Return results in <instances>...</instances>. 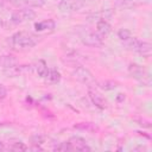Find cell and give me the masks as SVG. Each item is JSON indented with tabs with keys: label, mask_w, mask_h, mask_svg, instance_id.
<instances>
[{
	"label": "cell",
	"mask_w": 152,
	"mask_h": 152,
	"mask_svg": "<svg viewBox=\"0 0 152 152\" xmlns=\"http://www.w3.org/2000/svg\"><path fill=\"white\" fill-rule=\"evenodd\" d=\"M151 50H152V46H151L150 43H147V42H140L139 43V46L137 49V52H139L142 56H150Z\"/></svg>",
	"instance_id": "obj_16"
},
{
	"label": "cell",
	"mask_w": 152,
	"mask_h": 152,
	"mask_svg": "<svg viewBox=\"0 0 152 152\" xmlns=\"http://www.w3.org/2000/svg\"><path fill=\"white\" fill-rule=\"evenodd\" d=\"M46 77L49 78V81L51 83H58L61 81V78H62L61 72L58 70H56V69H51V70L49 69V72H48V76Z\"/></svg>",
	"instance_id": "obj_17"
},
{
	"label": "cell",
	"mask_w": 152,
	"mask_h": 152,
	"mask_svg": "<svg viewBox=\"0 0 152 152\" xmlns=\"http://www.w3.org/2000/svg\"><path fill=\"white\" fill-rule=\"evenodd\" d=\"M2 150H5V144L2 141H0V151H2Z\"/></svg>",
	"instance_id": "obj_28"
},
{
	"label": "cell",
	"mask_w": 152,
	"mask_h": 152,
	"mask_svg": "<svg viewBox=\"0 0 152 152\" xmlns=\"http://www.w3.org/2000/svg\"><path fill=\"white\" fill-rule=\"evenodd\" d=\"M128 72L129 75L138 80L139 82H141L142 84H150V76H148V72L139 64L137 63H131L129 66H128Z\"/></svg>",
	"instance_id": "obj_4"
},
{
	"label": "cell",
	"mask_w": 152,
	"mask_h": 152,
	"mask_svg": "<svg viewBox=\"0 0 152 152\" xmlns=\"http://www.w3.org/2000/svg\"><path fill=\"white\" fill-rule=\"evenodd\" d=\"M18 64V59L15 56L11 55V53H7V55H2L0 56V66H2L4 69H7V68H12L14 65Z\"/></svg>",
	"instance_id": "obj_13"
},
{
	"label": "cell",
	"mask_w": 152,
	"mask_h": 152,
	"mask_svg": "<svg viewBox=\"0 0 152 152\" xmlns=\"http://www.w3.org/2000/svg\"><path fill=\"white\" fill-rule=\"evenodd\" d=\"M88 95L90 101L93 102V104H95L97 108L100 109H106L108 107V102L107 100L101 95V93H99L94 87H88Z\"/></svg>",
	"instance_id": "obj_7"
},
{
	"label": "cell",
	"mask_w": 152,
	"mask_h": 152,
	"mask_svg": "<svg viewBox=\"0 0 152 152\" xmlns=\"http://www.w3.org/2000/svg\"><path fill=\"white\" fill-rule=\"evenodd\" d=\"M124 100H125V95H124V94H121V93H120V94H118V96H116V101H118V102H122Z\"/></svg>",
	"instance_id": "obj_26"
},
{
	"label": "cell",
	"mask_w": 152,
	"mask_h": 152,
	"mask_svg": "<svg viewBox=\"0 0 152 152\" xmlns=\"http://www.w3.org/2000/svg\"><path fill=\"white\" fill-rule=\"evenodd\" d=\"M10 148H11L12 151H15V152H21V151H26L28 147H27L23 141H15V142H13V144L10 146Z\"/></svg>",
	"instance_id": "obj_20"
},
{
	"label": "cell",
	"mask_w": 152,
	"mask_h": 152,
	"mask_svg": "<svg viewBox=\"0 0 152 152\" xmlns=\"http://www.w3.org/2000/svg\"><path fill=\"white\" fill-rule=\"evenodd\" d=\"M72 75H74V77H75L78 82H81V83H83V84H86V86H88V87H94V86L96 84L95 77L93 76V74H91L86 66L77 65V66L75 68V70L72 71Z\"/></svg>",
	"instance_id": "obj_2"
},
{
	"label": "cell",
	"mask_w": 152,
	"mask_h": 152,
	"mask_svg": "<svg viewBox=\"0 0 152 152\" xmlns=\"http://www.w3.org/2000/svg\"><path fill=\"white\" fill-rule=\"evenodd\" d=\"M97 86L103 90H112L118 87V83L114 81H102V82L97 83Z\"/></svg>",
	"instance_id": "obj_19"
},
{
	"label": "cell",
	"mask_w": 152,
	"mask_h": 152,
	"mask_svg": "<svg viewBox=\"0 0 152 152\" xmlns=\"http://www.w3.org/2000/svg\"><path fill=\"white\" fill-rule=\"evenodd\" d=\"M33 69L36 70V72H37V75H38L39 77H46V76H48L49 68H48L45 61L39 59V61L33 65Z\"/></svg>",
	"instance_id": "obj_14"
},
{
	"label": "cell",
	"mask_w": 152,
	"mask_h": 152,
	"mask_svg": "<svg viewBox=\"0 0 152 152\" xmlns=\"http://www.w3.org/2000/svg\"><path fill=\"white\" fill-rule=\"evenodd\" d=\"M33 69V65H14L12 68H7L5 69V74L7 76H19V75H24V74H28L31 72Z\"/></svg>",
	"instance_id": "obj_9"
},
{
	"label": "cell",
	"mask_w": 152,
	"mask_h": 152,
	"mask_svg": "<svg viewBox=\"0 0 152 152\" xmlns=\"http://www.w3.org/2000/svg\"><path fill=\"white\" fill-rule=\"evenodd\" d=\"M56 27V23L53 19H45L43 21L34 24V30L37 32H51Z\"/></svg>",
	"instance_id": "obj_11"
},
{
	"label": "cell",
	"mask_w": 152,
	"mask_h": 152,
	"mask_svg": "<svg viewBox=\"0 0 152 152\" xmlns=\"http://www.w3.org/2000/svg\"><path fill=\"white\" fill-rule=\"evenodd\" d=\"M31 150H32V151H43V148H42L39 145H34V144H33V146L31 147Z\"/></svg>",
	"instance_id": "obj_27"
},
{
	"label": "cell",
	"mask_w": 152,
	"mask_h": 152,
	"mask_svg": "<svg viewBox=\"0 0 152 152\" xmlns=\"http://www.w3.org/2000/svg\"><path fill=\"white\" fill-rule=\"evenodd\" d=\"M84 6V0H61L58 10L61 12H76Z\"/></svg>",
	"instance_id": "obj_6"
},
{
	"label": "cell",
	"mask_w": 152,
	"mask_h": 152,
	"mask_svg": "<svg viewBox=\"0 0 152 152\" xmlns=\"http://www.w3.org/2000/svg\"><path fill=\"white\" fill-rule=\"evenodd\" d=\"M7 96V90L2 83H0V101H2Z\"/></svg>",
	"instance_id": "obj_25"
},
{
	"label": "cell",
	"mask_w": 152,
	"mask_h": 152,
	"mask_svg": "<svg viewBox=\"0 0 152 152\" xmlns=\"http://www.w3.org/2000/svg\"><path fill=\"white\" fill-rule=\"evenodd\" d=\"M96 31H97V33H99L102 38H104V37H107V36L110 33L112 26H110V24H109L107 20L100 19V20L97 21V24H96Z\"/></svg>",
	"instance_id": "obj_12"
},
{
	"label": "cell",
	"mask_w": 152,
	"mask_h": 152,
	"mask_svg": "<svg viewBox=\"0 0 152 152\" xmlns=\"http://www.w3.org/2000/svg\"><path fill=\"white\" fill-rule=\"evenodd\" d=\"M38 43V37H36L33 33L27 31H19L12 34L10 38V44L15 50H24V49H31Z\"/></svg>",
	"instance_id": "obj_1"
},
{
	"label": "cell",
	"mask_w": 152,
	"mask_h": 152,
	"mask_svg": "<svg viewBox=\"0 0 152 152\" xmlns=\"http://www.w3.org/2000/svg\"><path fill=\"white\" fill-rule=\"evenodd\" d=\"M36 18V12L30 10L28 7H23L20 10H15L11 14V21L13 24H23L25 21H30Z\"/></svg>",
	"instance_id": "obj_3"
},
{
	"label": "cell",
	"mask_w": 152,
	"mask_h": 152,
	"mask_svg": "<svg viewBox=\"0 0 152 152\" xmlns=\"http://www.w3.org/2000/svg\"><path fill=\"white\" fill-rule=\"evenodd\" d=\"M32 144H34V145H40V144H43V141H44V138L42 137V135H34V137H32Z\"/></svg>",
	"instance_id": "obj_24"
},
{
	"label": "cell",
	"mask_w": 152,
	"mask_h": 152,
	"mask_svg": "<svg viewBox=\"0 0 152 152\" xmlns=\"http://www.w3.org/2000/svg\"><path fill=\"white\" fill-rule=\"evenodd\" d=\"M4 25H5V23H4V19L0 17V27H2Z\"/></svg>",
	"instance_id": "obj_29"
},
{
	"label": "cell",
	"mask_w": 152,
	"mask_h": 152,
	"mask_svg": "<svg viewBox=\"0 0 152 152\" xmlns=\"http://www.w3.org/2000/svg\"><path fill=\"white\" fill-rule=\"evenodd\" d=\"M139 43H140V40L138 38H135V37H132V36L126 40H122L124 46L127 50H131V51H137V49L139 46Z\"/></svg>",
	"instance_id": "obj_15"
},
{
	"label": "cell",
	"mask_w": 152,
	"mask_h": 152,
	"mask_svg": "<svg viewBox=\"0 0 152 152\" xmlns=\"http://www.w3.org/2000/svg\"><path fill=\"white\" fill-rule=\"evenodd\" d=\"M69 144H70V146L72 147V151H81V152H88V151H90L91 148L88 146V144H87V141L83 139V138H81V137H71L69 140Z\"/></svg>",
	"instance_id": "obj_8"
},
{
	"label": "cell",
	"mask_w": 152,
	"mask_h": 152,
	"mask_svg": "<svg viewBox=\"0 0 152 152\" xmlns=\"http://www.w3.org/2000/svg\"><path fill=\"white\" fill-rule=\"evenodd\" d=\"M81 40L84 45L87 46H91V48H97L101 46L103 44L102 37L99 33L91 32V31H87L81 36Z\"/></svg>",
	"instance_id": "obj_5"
},
{
	"label": "cell",
	"mask_w": 152,
	"mask_h": 152,
	"mask_svg": "<svg viewBox=\"0 0 152 152\" xmlns=\"http://www.w3.org/2000/svg\"><path fill=\"white\" fill-rule=\"evenodd\" d=\"M131 36H132V33H131V31H129L128 28H120V30L118 31V37H119V39H120L121 42L128 39Z\"/></svg>",
	"instance_id": "obj_21"
},
{
	"label": "cell",
	"mask_w": 152,
	"mask_h": 152,
	"mask_svg": "<svg viewBox=\"0 0 152 152\" xmlns=\"http://www.w3.org/2000/svg\"><path fill=\"white\" fill-rule=\"evenodd\" d=\"M75 128H78V129H87V131H93V129H94V126H93V124H90V122H81V124L75 125Z\"/></svg>",
	"instance_id": "obj_23"
},
{
	"label": "cell",
	"mask_w": 152,
	"mask_h": 152,
	"mask_svg": "<svg viewBox=\"0 0 152 152\" xmlns=\"http://www.w3.org/2000/svg\"><path fill=\"white\" fill-rule=\"evenodd\" d=\"M116 5L121 8H132V7H137L138 5H140V1H137V0H120V1H118Z\"/></svg>",
	"instance_id": "obj_18"
},
{
	"label": "cell",
	"mask_w": 152,
	"mask_h": 152,
	"mask_svg": "<svg viewBox=\"0 0 152 152\" xmlns=\"http://www.w3.org/2000/svg\"><path fill=\"white\" fill-rule=\"evenodd\" d=\"M10 2L17 7H43L45 0H10Z\"/></svg>",
	"instance_id": "obj_10"
},
{
	"label": "cell",
	"mask_w": 152,
	"mask_h": 152,
	"mask_svg": "<svg viewBox=\"0 0 152 152\" xmlns=\"http://www.w3.org/2000/svg\"><path fill=\"white\" fill-rule=\"evenodd\" d=\"M56 151H62V152H66V151H72V147L70 146L69 141H65V142H61L59 145H57L55 147Z\"/></svg>",
	"instance_id": "obj_22"
}]
</instances>
